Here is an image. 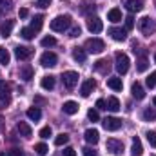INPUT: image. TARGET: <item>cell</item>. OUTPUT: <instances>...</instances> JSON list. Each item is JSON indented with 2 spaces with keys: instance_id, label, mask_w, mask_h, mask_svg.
<instances>
[{
  "instance_id": "obj_37",
  "label": "cell",
  "mask_w": 156,
  "mask_h": 156,
  "mask_svg": "<svg viewBox=\"0 0 156 156\" xmlns=\"http://www.w3.org/2000/svg\"><path fill=\"white\" fill-rule=\"evenodd\" d=\"M35 151H37V154H38V156H45L49 149H47V145H45V144H37V145H35Z\"/></svg>"
},
{
  "instance_id": "obj_19",
  "label": "cell",
  "mask_w": 156,
  "mask_h": 156,
  "mask_svg": "<svg viewBox=\"0 0 156 156\" xmlns=\"http://www.w3.org/2000/svg\"><path fill=\"white\" fill-rule=\"evenodd\" d=\"M55 83H56V78L53 76V75H47V76H44V78H42V82H40L42 89H45V91H51V89H55Z\"/></svg>"
},
{
  "instance_id": "obj_40",
  "label": "cell",
  "mask_w": 156,
  "mask_h": 156,
  "mask_svg": "<svg viewBox=\"0 0 156 156\" xmlns=\"http://www.w3.org/2000/svg\"><path fill=\"white\" fill-rule=\"evenodd\" d=\"M94 9H96L94 4H93V5H91L89 2H83V4H82V13H89V11H94Z\"/></svg>"
},
{
  "instance_id": "obj_53",
  "label": "cell",
  "mask_w": 156,
  "mask_h": 156,
  "mask_svg": "<svg viewBox=\"0 0 156 156\" xmlns=\"http://www.w3.org/2000/svg\"><path fill=\"white\" fill-rule=\"evenodd\" d=\"M5 2H7V0H0V4H5Z\"/></svg>"
},
{
  "instance_id": "obj_34",
  "label": "cell",
  "mask_w": 156,
  "mask_h": 156,
  "mask_svg": "<svg viewBox=\"0 0 156 156\" xmlns=\"http://www.w3.org/2000/svg\"><path fill=\"white\" fill-rule=\"evenodd\" d=\"M144 120L145 122H153V120H156V113H154V109H151V107H147L145 111H144Z\"/></svg>"
},
{
  "instance_id": "obj_17",
  "label": "cell",
  "mask_w": 156,
  "mask_h": 156,
  "mask_svg": "<svg viewBox=\"0 0 156 156\" xmlns=\"http://www.w3.org/2000/svg\"><path fill=\"white\" fill-rule=\"evenodd\" d=\"M62 111H64L66 115L73 116V115H76L78 113V104L76 102H73V100H69V102H66V104L62 105Z\"/></svg>"
},
{
  "instance_id": "obj_20",
  "label": "cell",
  "mask_w": 156,
  "mask_h": 156,
  "mask_svg": "<svg viewBox=\"0 0 156 156\" xmlns=\"http://www.w3.org/2000/svg\"><path fill=\"white\" fill-rule=\"evenodd\" d=\"M16 131H18V133H20V136H24V138H29V136L33 134V129H31L26 122H18Z\"/></svg>"
},
{
  "instance_id": "obj_3",
  "label": "cell",
  "mask_w": 156,
  "mask_h": 156,
  "mask_svg": "<svg viewBox=\"0 0 156 156\" xmlns=\"http://www.w3.org/2000/svg\"><path fill=\"white\" fill-rule=\"evenodd\" d=\"M62 83H64V87L67 91H73L78 83V73H75V71H66L62 75Z\"/></svg>"
},
{
  "instance_id": "obj_18",
  "label": "cell",
  "mask_w": 156,
  "mask_h": 156,
  "mask_svg": "<svg viewBox=\"0 0 156 156\" xmlns=\"http://www.w3.org/2000/svg\"><path fill=\"white\" fill-rule=\"evenodd\" d=\"M13 27H15V20H5V22L0 26V35H2L4 38H7V37L11 35Z\"/></svg>"
},
{
  "instance_id": "obj_16",
  "label": "cell",
  "mask_w": 156,
  "mask_h": 156,
  "mask_svg": "<svg viewBox=\"0 0 156 156\" xmlns=\"http://www.w3.org/2000/svg\"><path fill=\"white\" fill-rule=\"evenodd\" d=\"M18 76L22 78L24 82H29V80L33 78V67H31L29 64H24V66L20 67V71H18Z\"/></svg>"
},
{
  "instance_id": "obj_42",
  "label": "cell",
  "mask_w": 156,
  "mask_h": 156,
  "mask_svg": "<svg viewBox=\"0 0 156 156\" xmlns=\"http://www.w3.org/2000/svg\"><path fill=\"white\" fill-rule=\"evenodd\" d=\"M80 33H82L80 26H75V27H71V31H69V37H71V38H76V37H80Z\"/></svg>"
},
{
  "instance_id": "obj_28",
  "label": "cell",
  "mask_w": 156,
  "mask_h": 156,
  "mask_svg": "<svg viewBox=\"0 0 156 156\" xmlns=\"http://www.w3.org/2000/svg\"><path fill=\"white\" fill-rule=\"evenodd\" d=\"M42 24H44V16L42 15H35V18L31 20V29L37 33V31L42 29Z\"/></svg>"
},
{
  "instance_id": "obj_55",
  "label": "cell",
  "mask_w": 156,
  "mask_h": 156,
  "mask_svg": "<svg viewBox=\"0 0 156 156\" xmlns=\"http://www.w3.org/2000/svg\"><path fill=\"white\" fill-rule=\"evenodd\" d=\"M154 62H156V55H154Z\"/></svg>"
},
{
  "instance_id": "obj_56",
  "label": "cell",
  "mask_w": 156,
  "mask_h": 156,
  "mask_svg": "<svg viewBox=\"0 0 156 156\" xmlns=\"http://www.w3.org/2000/svg\"><path fill=\"white\" fill-rule=\"evenodd\" d=\"M153 156H156V154H153Z\"/></svg>"
},
{
  "instance_id": "obj_26",
  "label": "cell",
  "mask_w": 156,
  "mask_h": 156,
  "mask_svg": "<svg viewBox=\"0 0 156 156\" xmlns=\"http://www.w3.org/2000/svg\"><path fill=\"white\" fill-rule=\"evenodd\" d=\"M94 69L98 71V73H107L109 71V62L105 60V58H102V60H98V62H94Z\"/></svg>"
},
{
  "instance_id": "obj_12",
  "label": "cell",
  "mask_w": 156,
  "mask_h": 156,
  "mask_svg": "<svg viewBox=\"0 0 156 156\" xmlns=\"http://www.w3.org/2000/svg\"><path fill=\"white\" fill-rule=\"evenodd\" d=\"M87 29H89L91 33H100V31L104 29V24H102V20H100L98 16H91V18L87 20Z\"/></svg>"
},
{
  "instance_id": "obj_35",
  "label": "cell",
  "mask_w": 156,
  "mask_h": 156,
  "mask_svg": "<svg viewBox=\"0 0 156 156\" xmlns=\"http://www.w3.org/2000/svg\"><path fill=\"white\" fill-rule=\"evenodd\" d=\"M145 85H147V87H151V89H154V87H156V71H153V73L147 76V80H145Z\"/></svg>"
},
{
  "instance_id": "obj_7",
  "label": "cell",
  "mask_w": 156,
  "mask_h": 156,
  "mask_svg": "<svg viewBox=\"0 0 156 156\" xmlns=\"http://www.w3.org/2000/svg\"><path fill=\"white\" fill-rule=\"evenodd\" d=\"M107 151L111 154H123V142L122 140H116V138H109L107 144H105Z\"/></svg>"
},
{
  "instance_id": "obj_24",
  "label": "cell",
  "mask_w": 156,
  "mask_h": 156,
  "mask_svg": "<svg viewBox=\"0 0 156 156\" xmlns=\"http://www.w3.org/2000/svg\"><path fill=\"white\" fill-rule=\"evenodd\" d=\"M105 105H107V109H109L111 113H116V111H120V100H118L116 96H111V98H107Z\"/></svg>"
},
{
  "instance_id": "obj_39",
  "label": "cell",
  "mask_w": 156,
  "mask_h": 156,
  "mask_svg": "<svg viewBox=\"0 0 156 156\" xmlns=\"http://www.w3.org/2000/svg\"><path fill=\"white\" fill-rule=\"evenodd\" d=\"M51 134H53V131H51V127H49V125L40 129V138H44V140H45V138H49Z\"/></svg>"
},
{
  "instance_id": "obj_44",
  "label": "cell",
  "mask_w": 156,
  "mask_h": 156,
  "mask_svg": "<svg viewBox=\"0 0 156 156\" xmlns=\"http://www.w3.org/2000/svg\"><path fill=\"white\" fill-rule=\"evenodd\" d=\"M82 153H83V156H98V153H96L94 149H91V147H85V149H82Z\"/></svg>"
},
{
  "instance_id": "obj_36",
  "label": "cell",
  "mask_w": 156,
  "mask_h": 156,
  "mask_svg": "<svg viewBox=\"0 0 156 156\" xmlns=\"http://www.w3.org/2000/svg\"><path fill=\"white\" fill-rule=\"evenodd\" d=\"M44 47H53V45H56V38L55 37H45V38H42L40 42Z\"/></svg>"
},
{
  "instance_id": "obj_6",
  "label": "cell",
  "mask_w": 156,
  "mask_h": 156,
  "mask_svg": "<svg viewBox=\"0 0 156 156\" xmlns=\"http://www.w3.org/2000/svg\"><path fill=\"white\" fill-rule=\"evenodd\" d=\"M138 27H140V31L144 33V35H151V33H154L156 29V24L149 18V16H144V18H140V22H138Z\"/></svg>"
},
{
  "instance_id": "obj_31",
  "label": "cell",
  "mask_w": 156,
  "mask_h": 156,
  "mask_svg": "<svg viewBox=\"0 0 156 156\" xmlns=\"http://www.w3.org/2000/svg\"><path fill=\"white\" fill-rule=\"evenodd\" d=\"M9 60H11L9 51H7L5 47H0V64H2V66H7V64H9Z\"/></svg>"
},
{
  "instance_id": "obj_21",
  "label": "cell",
  "mask_w": 156,
  "mask_h": 156,
  "mask_svg": "<svg viewBox=\"0 0 156 156\" xmlns=\"http://www.w3.org/2000/svg\"><path fill=\"white\" fill-rule=\"evenodd\" d=\"M142 153H144L142 142H140V138H138V136H134V138H133V147H131V154H133V156H142Z\"/></svg>"
},
{
  "instance_id": "obj_15",
  "label": "cell",
  "mask_w": 156,
  "mask_h": 156,
  "mask_svg": "<svg viewBox=\"0 0 156 156\" xmlns=\"http://www.w3.org/2000/svg\"><path fill=\"white\" fill-rule=\"evenodd\" d=\"M83 136H85V142H87V144H93V145H96L98 140H100V133H98L96 129H87Z\"/></svg>"
},
{
  "instance_id": "obj_32",
  "label": "cell",
  "mask_w": 156,
  "mask_h": 156,
  "mask_svg": "<svg viewBox=\"0 0 156 156\" xmlns=\"http://www.w3.org/2000/svg\"><path fill=\"white\" fill-rule=\"evenodd\" d=\"M67 142H69V134H66V133H62V134H58V136L55 138V145H58V147L66 145Z\"/></svg>"
},
{
  "instance_id": "obj_27",
  "label": "cell",
  "mask_w": 156,
  "mask_h": 156,
  "mask_svg": "<svg viewBox=\"0 0 156 156\" xmlns=\"http://www.w3.org/2000/svg\"><path fill=\"white\" fill-rule=\"evenodd\" d=\"M26 115H27V118H29V120H33V122H38L40 118H42V111H40L38 107H29Z\"/></svg>"
},
{
  "instance_id": "obj_30",
  "label": "cell",
  "mask_w": 156,
  "mask_h": 156,
  "mask_svg": "<svg viewBox=\"0 0 156 156\" xmlns=\"http://www.w3.org/2000/svg\"><path fill=\"white\" fill-rule=\"evenodd\" d=\"M107 20H111V22H115V24L120 22V20H122V11L116 9V7H115V9H111V11L107 13Z\"/></svg>"
},
{
  "instance_id": "obj_47",
  "label": "cell",
  "mask_w": 156,
  "mask_h": 156,
  "mask_svg": "<svg viewBox=\"0 0 156 156\" xmlns=\"http://www.w3.org/2000/svg\"><path fill=\"white\" fill-rule=\"evenodd\" d=\"M7 156H24V153H22L20 149H11V151L7 153Z\"/></svg>"
},
{
  "instance_id": "obj_8",
  "label": "cell",
  "mask_w": 156,
  "mask_h": 156,
  "mask_svg": "<svg viewBox=\"0 0 156 156\" xmlns=\"http://www.w3.org/2000/svg\"><path fill=\"white\" fill-rule=\"evenodd\" d=\"M40 64H42L44 67H55V66L58 64V56H56L55 53H51V51H45V53L40 56Z\"/></svg>"
},
{
  "instance_id": "obj_11",
  "label": "cell",
  "mask_w": 156,
  "mask_h": 156,
  "mask_svg": "<svg viewBox=\"0 0 156 156\" xmlns=\"http://www.w3.org/2000/svg\"><path fill=\"white\" fill-rule=\"evenodd\" d=\"M94 87H96V82H94L93 78H87V80H83V83H82V87H80V94H82L83 98H87V96L94 91Z\"/></svg>"
},
{
  "instance_id": "obj_5",
  "label": "cell",
  "mask_w": 156,
  "mask_h": 156,
  "mask_svg": "<svg viewBox=\"0 0 156 156\" xmlns=\"http://www.w3.org/2000/svg\"><path fill=\"white\" fill-rule=\"evenodd\" d=\"M11 83L7 82H0V105L2 107H7L11 104Z\"/></svg>"
},
{
  "instance_id": "obj_13",
  "label": "cell",
  "mask_w": 156,
  "mask_h": 156,
  "mask_svg": "<svg viewBox=\"0 0 156 156\" xmlns=\"http://www.w3.org/2000/svg\"><path fill=\"white\" fill-rule=\"evenodd\" d=\"M109 35H111V38L116 40V42H123V40L127 38V29H120V27H109V31H107Z\"/></svg>"
},
{
  "instance_id": "obj_41",
  "label": "cell",
  "mask_w": 156,
  "mask_h": 156,
  "mask_svg": "<svg viewBox=\"0 0 156 156\" xmlns=\"http://www.w3.org/2000/svg\"><path fill=\"white\" fill-rule=\"evenodd\" d=\"M133 27H134V18H133V16L129 15V16L125 18V29H127V31H131Z\"/></svg>"
},
{
  "instance_id": "obj_10",
  "label": "cell",
  "mask_w": 156,
  "mask_h": 156,
  "mask_svg": "<svg viewBox=\"0 0 156 156\" xmlns=\"http://www.w3.org/2000/svg\"><path fill=\"white\" fill-rule=\"evenodd\" d=\"M102 125H104L105 131H118L122 127V120L120 118H115V116H107L102 122Z\"/></svg>"
},
{
  "instance_id": "obj_50",
  "label": "cell",
  "mask_w": 156,
  "mask_h": 156,
  "mask_svg": "<svg viewBox=\"0 0 156 156\" xmlns=\"http://www.w3.org/2000/svg\"><path fill=\"white\" fill-rule=\"evenodd\" d=\"M35 100H37V102H38V104H44V102H45V100H44V98H40V96H37V98H35Z\"/></svg>"
},
{
  "instance_id": "obj_1",
  "label": "cell",
  "mask_w": 156,
  "mask_h": 156,
  "mask_svg": "<svg viewBox=\"0 0 156 156\" xmlns=\"http://www.w3.org/2000/svg\"><path fill=\"white\" fill-rule=\"evenodd\" d=\"M49 26H51L53 31H56V33H64V31L71 26V16H69V15H58L56 18L51 20Z\"/></svg>"
},
{
  "instance_id": "obj_23",
  "label": "cell",
  "mask_w": 156,
  "mask_h": 156,
  "mask_svg": "<svg viewBox=\"0 0 156 156\" xmlns=\"http://www.w3.org/2000/svg\"><path fill=\"white\" fill-rule=\"evenodd\" d=\"M131 93H133V96H134L136 100H142V98L145 96V91H144L142 83H138V82H134V83H133V87H131Z\"/></svg>"
},
{
  "instance_id": "obj_48",
  "label": "cell",
  "mask_w": 156,
  "mask_h": 156,
  "mask_svg": "<svg viewBox=\"0 0 156 156\" xmlns=\"http://www.w3.org/2000/svg\"><path fill=\"white\" fill-rule=\"evenodd\" d=\"M96 109H107V105H105V100H96Z\"/></svg>"
},
{
  "instance_id": "obj_25",
  "label": "cell",
  "mask_w": 156,
  "mask_h": 156,
  "mask_svg": "<svg viewBox=\"0 0 156 156\" xmlns=\"http://www.w3.org/2000/svg\"><path fill=\"white\" fill-rule=\"evenodd\" d=\"M73 58H75L76 62H80V64H83L85 58H87V53H85L82 47H75V49H73Z\"/></svg>"
},
{
  "instance_id": "obj_43",
  "label": "cell",
  "mask_w": 156,
  "mask_h": 156,
  "mask_svg": "<svg viewBox=\"0 0 156 156\" xmlns=\"http://www.w3.org/2000/svg\"><path fill=\"white\" fill-rule=\"evenodd\" d=\"M147 140H149V144H151L153 147H156V133L154 131H149V133H147Z\"/></svg>"
},
{
  "instance_id": "obj_2",
  "label": "cell",
  "mask_w": 156,
  "mask_h": 156,
  "mask_svg": "<svg viewBox=\"0 0 156 156\" xmlns=\"http://www.w3.org/2000/svg\"><path fill=\"white\" fill-rule=\"evenodd\" d=\"M115 60H116V71L120 75H125L127 71H129V64H131V60H129V56L125 55V53H120L118 51L116 55H115Z\"/></svg>"
},
{
  "instance_id": "obj_45",
  "label": "cell",
  "mask_w": 156,
  "mask_h": 156,
  "mask_svg": "<svg viewBox=\"0 0 156 156\" xmlns=\"http://www.w3.org/2000/svg\"><path fill=\"white\" fill-rule=\"evenodd\" d=\"M64 156H76V151L73 147H66L64 149Z\"/></svg>"
},
{
  "instance_id": "obj_49",
  "label": "cell",
  "mask_w": 156,
  "mask_h": 156,
  "mask_svg": "<svg viewBox=\"0 0 156 156\" xmlns=\"http://www.w3.org/2000/svg\"><path fill=\"white\" fill-rule=\"evenodd\" d=\"M18 15H20V18H26V16H27V15H29V11H27V9H26V7H22V9H20V11H18Z\"/></svg>"
},
{
  "instance_id": "obj_38",
  "label": "cell",
  "mask_w": 156,
  "mask_h": 156,
  "mask_svg": "<svg viewBox=\"0 0 156 156\" xmlns=\"http://www.w3.org/2000/svg\"><path fill=\"white\" fill-rule=\"evenodd\" d=\"M87 118H89L91 122H98V120H100V115H98L96 109H89V111H87Z\"/></svg>"
},
{
  "instance_id": "obj_4",
  "label": "cell",
  "mask_w": 156,
  "mask_h": 156,
  "mask_svg": "<svg viewBox=\"0 0 156 156\" xmlns=\"http://www.w3.org/2000/svg\"><path fill=\"white\" fill-rule=\"evenodd\" d=\"M104 49H105V44H104V40H100V38H89L85 42V51H87V53L98 55V53H102Z\"/></svg>"
},
{
  "instance_id": "obj_46",
  "label": "cell",
  "mask_w": 156,
  "mask_h": 156,
  "mask_svg": "<svg viewBox=\"0 0 156 156\" xmlns=\"http://www.w3.org/2000/svg\"><path fill=\"white\" fill-rule=\"evenodd\" d=\"M51 2H53V0H38V2H37V5L44 9V7H49V4H51Z\"/></svg>"
},
{
  "instance_id": "obj_54",
  "label": "cell",
  "mask_w": 156,
  "mask_h": 156,
  "mask_svg": "<svg viewBox=\"0 0 156 156\" xmlns=\"http://www.w3.org/2000/svg\"><path fill=\"white\" fill-rule=\"evenodd\" d=\"M0 156H5V154H4V153H2V154H0Z\"/></svg>"
},
{
  "instance_id": "obj_29",
  "label": "cell",
  "mask_w": 156,
  "mask_h": 156,
  "mask_svg": "<svg viewBox=\"0 0 156 156\" xmlns=\"http://www.w3.org/2000/svg\"><path fill=\"white\" fill-rule=\"evenodd\" d=\"M147 67H149L147 58H145V56H140V58L136 60V71H138V73H144V71H147Z\"/></svg>"
},
{
  "instance_id": "obj_33",
  "label": "cell",
  "mask_w": 156,
  "mask_h": 156,
  "mask_svg": "<svg viewBox=\"0 0 156 156\" xmlns=\"http://www.w3.org/2000/svg\"><path fill=\"white\" fill-rule=\"evenodd\" d=\"M20 37L26 40H33V37H35V31L31 29V27H22L20 29Z\"/></svg>"
},
{
  "instance_id": "obj_51",
  "label": "cell",
  "mask_w": 156,
  "mask_h": 156,
  "mask_svg": "<svg viewBox=\"0 0 156 156\" xmlns=\"http://www.w3.org/2000/svg\"><path fill=\"white\" fill-rule=\"evenodd\" d=\"M2 123H4V118L0 116V129H2Z\"/></svg>"
},
{
  "instance_id": "obj_9",
  "label": "cell",
  "mask_w": 156,
  "mask_h": 156,
  "mask_svg": "<svg viewBox=\"0 0 156 156\" xmlns=\"http://www.w3.org/2000/svg\"><path fill=\"white\" fill-rule=\"evenodd\" d=\"M33 47H27V45H18V47H15V56L18 58V60H29L31 56H33Z\"/></svg>"
},
{
  "instance_id": "obj_14",
  "label": "cell",
  "mask_w": 156,
  "mask_h": 156,
  "mask_svg": "<svg viewBox=\"0 0 156 156\" xmlns=\"http://www.w3.org/2000/svg\"><path fill=\"white\" fill-rule=\"evenodd\" d=\"M125 7H127L129 13H138V11L144 9V0H127Z\"/></svg>"
},
{
  "instance_id": "obj_52",
  "label": "cell",
  "mask_w": 156,
  "mask_h": 156,
  "mask_svg": "<svg viewBox=\"0 0 156 156\" xmlns=\"http://www.w3.org/2000/svg\"><path fill=\"white\" fill-rule=\"evenodd\" d=\"M153 104H154V107H156V96H154V98H153Z\"/></svg>"
},
{
  "instance_id": "obj_22",
  "label": "cell",
  "mask_w": 156,
  "mask_h": 156,
  "mask_svg": "<svg viewBox=\"0 0 156 156\" xmlns=\"http://www.w3.org/2000/svg\"><path fill=\"white\" fill-rule=\"evenodd\" d=\"M107 87H109V89H113V91H122V87H123L122 78H118V76L107 78Z\"/></svg>"
}]
</instances>
